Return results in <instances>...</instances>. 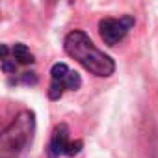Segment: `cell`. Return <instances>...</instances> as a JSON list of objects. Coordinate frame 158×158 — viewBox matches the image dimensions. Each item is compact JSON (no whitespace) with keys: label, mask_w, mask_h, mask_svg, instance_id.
<instances>
[{"label":"cell","mask_w":158,"mask_h":158,"mask_svg":"<svg viewBox=\"0 0 158 158\" xmlns=\"http://www.w3.org/2000/svg\"><path fill=\"white\" fill-rule=\"evenodd\" d=\"M63 48L73 60H76L86 71H89L95 76L106 78V76H112L115 71V61L108 54L99 50L89 39V35L82 30L69 32L65 35Z\"/></svg>","instance_id":"obj_1"},{"label":"cell","mask_w":158,"mask_h":158,"mask_svg":"<svg viewBox=\"0 0 158 158\" xmlns=\"http://www.w3.org/2000/svg\"><path fill=\"white\" fill-rule=\"evenodd\" d=\"M35 132V115L30 110H23L15 119L0 132V158H23L32 145Z\"/></svg>","instance_id":"obj_2"},{"label":"cell","mask_w":158,"mask_h":158,"mask_svg":"<svg viewBox=\"0 0 158 158\" xmlns=\"http://www.w3.org/2000/svg\"><path fill=\"white\" fill-rule=\"evenodd\" d=\"M82 86V78L76 71L69 69L65 63H54L50 69V86H48V99L58 101L67 89L76 91Z\"/></svg>","instance_id":"obj_3"},{"label":"cell","mask_w":158,"mask_h":158,"mask_svg":"<svg viewBox=\"0 0 158 158\" xmlns=\"http://www.w3.org/2000/svg\"><path fill=\"white\" fill-rule=\"evenodd\" d=\"M132 26H134V17L132 15H123L119 19L106 17L99 23V34H101V39L108 47H115L127 37V34Z\"/></svg>","instance_id":"obj_4"},{"label":"cell","mask_w":158,"mask_h":158,"mask_svg":"<svg viewBox=\"0 0 158 158\" xmlns=\"http://www.w3.org/2000/svg\"><path fill=\"white\" fill-rule=\"evenodd\" d=\"M82 149V141H71L69 139V127L65 123L58 125L52 132V138L47 147V156L48 158H60L61 154L74 156Z\"/></svg>","instance_id":"obj_5"},{"label":"cell","mask_w":158,"mask_h":158,"mask_svg":"<svg viewBox=\"0 0 158 158\" xmlns=\"http://www.w3.org/2000/svg\"><path fill=\"white\" fill-rule=\"evenodd\" d=\"M10 54H11V58L17 61V65L21 63V65H30V63H34L35 60H34V54L30 52V48L26 47V45H23V43H15L11 48H10Z\"/></svg>","instance_id":"obj_6"}]
</instances>
